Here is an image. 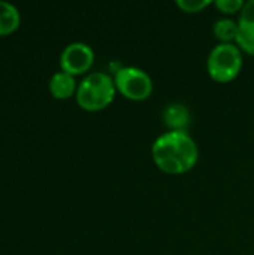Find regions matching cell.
I'll return each mask as SVG.
<instances>
[{
	"mask_svg": "<svg viewBox=\"0 0 254 255\" xmlns=\"http://www.w3.org/2000/svg\"><path fill=\"white\" fill-rule=\"evenodd\" d=\"M154 164L165 173L183 175L190 172L199 160V148L189 131H166L151 146Z\"/></svg>",
	"mask_w": 254,
	"mask_h": 255,
	"instance_id": "1",
	"label": "cell"
},
{
	"mask_svg": "<svg viewBox=\"0 0 254 255\" xmlns=\"http://www.w3.org/2000/svg\"><path fill=\"white\" fill-rule=\"evenodd\" d=\"M162 120L169 131H189L192 114L184 103H171L163 109Z\"/></svg>",
	"mask_w": 254,
	"mask_h": 255,
	"instance_id": "7",
	"label": "cell"
},
{
	"mask_svg": "<svg viewBox=\"0 0 254 255\" xmlns=\"http://www.w3.org/2000/svg\"><path fill=\"white\" fill-rule=\"evenodd\" d=\"M117 94L114 78L105 72L88 73L76 90V103L87 112H97L108 108Z\"/></svg>",
	"mask_w": 254,
	"mask_h": 255,
	"instance_id": "2",
	"label": "cell"
},
{
	"mask_svg": "<svg viewBox=\"0 0 254 255\" xmlns=\"http://www.w3.org/2000/svg\"><path fill=\"white\" fill-rule=\"evenodd\" d=\"M94 63V51L84 42L69 43L60 55V67L63 72L76 76L88 72Z\"/></svg>",
	"mask_w": 254,
	"mask_h": 255,
	"instance_id": "5",
	"label": "cell"
},
{
	"mask_svg": "<svg viewBox=\"0 0 254 255\" xmlns=\"http://www.w3.org/2000/svg\"><path fill=\"white\" fill-rule=\"evenodd\" d=\"M112 78L115 82L117 93H120L129 100L141 102L148 99L153 93L151 76L139 67L135 66L120 67Z\"/></svg>",
	"mask_w": 254,
	"mask_h": 255,
	"instance_id": "4",
	"label": "cell"
},
{
	"mask_svg": "<svg viewBox=\"0 0 254 255\" xmlns=\"http://www.w3.org/2000/svg\"><path fill=\"white\" fill-rule=\"evenodd\" d=\"M243 0H216L213 4L223 13H238L244 7Z\"/></svg>",
	"mask_w": 254,
	"mask_h": 255,
	"instance_id": "12",
	"label": "cell"
},
{
	"mask_svg": "<svg viewBox=\"0 0 254 255\" xmlns=\"http://www.w3.org/2000/svg\"><path fill=\"white\" fill-rule=\"evenodd\" d=\"M175 3L183 12L196 13V12H201L202 9L208 7L214 1H211V0H177Z\"/></svg>",
	"mask_w": 254,
	"mask_h": 255,
	"instance_id": "11",
	"label": "cell"
},
{
	"mask_svg": "<svg viewBox=\"0 0 254 255\" xmlns=\"http://www.w3.org/2000/svg\"><path fill=\"white\" fill-rule=\"evenodd\" d=\"M238 22L229 18H220L213 25L214 36L220 40V43H235L238 37Z\"/></svg>",
	"mask_w": 254,
	"mask_h": 255,
	"instance_id": "10",
	"label": "cell"
},
{
	"mask_svg": "<svg viewBox=\"0 0 254 255\" xmlns=\"http://www.w3.org/2000/svg\"><path fill=\"white\" fill-rule=\"evenodd\" d=\"M21 24L19 10L9 1L0 0V36L13 33Z\"/></svg>",
	"mask_w": 254,
	"mask_h": 255,
	"instance_id": "9",
	"label": "cell"
},
{
	"mask_svg": "<svg viewBox=\"0 0 254 255\" xmlns=\"http://www.w3.org/2000/svg\"><path fill=\"white\" fill-rule=\"evenodd\" d=\"M243 51L237 43L216 45L207 60V70L216 82L226 84L234 81L243 69Z\"/></svg>",
	"mask_w": 254,
	"mask_h": 255,
	"instance_id": "3",
	"label": "cell"
},
{
	"mask_svg": "<svg viewBox=\"0 0 254 255\" xmlns=\"http://www.w3.org/2000/svg\"><path fill=\"white\" fill-rule=\"evenodd\" d=\"M238 27L240 31L235 43L243 52L254 55V0L244 3V7L240 12Z\"/></svg>",
	"mask_w": 254,
	"mask_h": 255,
	"instance_id": "6",
	"label": "cell"
},
{
	"mask_svg": "<svg viewBox=\"0 0 254 255\" xmlns=\"http://www.w3.org/2000/svg\"><path fill=\"white\" fill-rule=\"evenodd\" d=\"M76 90H78V85H76L75 76L63 70L54 73L49 79V93L52 94V97L58 100L70 99L72 96L76 94Z\"/></svg>",
	"mask_w": 254,
	"mask_h": 255,
	"instance_id": "8",
	"label": "cell"
}]
</instances>
